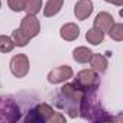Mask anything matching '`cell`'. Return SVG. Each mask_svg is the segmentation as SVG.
Segmentation results:
<instances>
[{
	"label": "cell",
	"instance_id": "obj_1",
	"mask_svg": "<svg viewBox=\"0 0 123 123\" xmlns=\"http://www.w3.org/2000/svg\"><path fill=\"white\" fill-rule=\"evenodd\" d=\"M84 119L91 120V122H101V120H107V117L101 116L104 114V110L101 107V104L98 103L97 97L94 94H88L86 93L84 97L80 100V113Z\"/></svg>",
	"mask_w": 123,
	"mask_h": 123
},
{
	"label": "cell",
	"instance_id": "obj_2",
	"mask_svg": "<svg viewBox=\"0 0 123 123\" xmlns=\"http://www.w3.org/2000/svg\"><path fill=\"white\" fill-rule=\"evenodd\" d=\"M74 84L84 93L94 91V90H97V87L100 84L98 73H96L94 70H81L74 77Z\"/></svg>",
	"mask_w": 123,
	"mask_h": 123
},
{
	"label": "cell",
	"instance_id": "obj_3",
	"mask_svg": "<svg viewBox=\"0 0 123 123\" xmlns=\"http://www.w3.org/2000/svg\"><path fill=\"white\" fill-rule=\"evenodd\" d=\"M20 119V109L10 97L0 96V122H18Z\"/></svg>",
	"mask_w": 123,
	"mask_h": 123
},
{
	"label": "cell",
	"instance_id": "obj_4",
	"mask_svg": "<svg viewBox=\"0 0 123 123\" xmlns=\"http://www.w3.org/2000/svg\"><path fill=\"white\" fill-rule=\"evenodd\" d=\"M55 110L48 104V103H39L36 104L29 114L25 117V122H31V123H43V122H49L51 117L54 116Z\"/></svg>",
	"mask_w": 123,
	"mask_h": 123
},
{
	"label": "cell",
	"instance_id": "obj_5",
	"mask_svg": "<svg viewBox=\"0 0 123 123\" xmlns=\"http://www.w3.org/2000/svg\"><path fill=\"white\" fill-rule=\"evenodd\" d=\"M31 68L29 64V58L25 54H16L12 59H10V71L16 78H23L28 75Z\"/></svg>",
	"mask_w": 123,
	"mask_h": 123
},
{
	"label": "cell",
	"instance_id": "obj_6",
	"mask_svg": "<svg viewBox=\"0 0 123 123\" xmlns=\"http://www.w3.org/2000/svg\"><path fill=\"white\" fill-rule=\"evenodd\" d=\"M73 77H74V71L70 65H59V67L52 68L48 73V83L55 86V84L65 83Z\"/></svg>",
	"mask_w": 123,
	"mask_h": 123
},
{
	"label": "cell",
	"instance_id": "obj_7",
	"mask_svg": "<svg viewBox=\"0 0 123 123\" xmlns=\"http://www.w3.org/2000/svg\"><path fill=\"white\" fill-rule=\"evenodd\" d=\"M20 29L32 39L35 38L39 32H41V23H39V19L35 16V15H28L22 19L20 22Z\"/></svg>",
	"mask_w": 123,
	"mask_h": 123
},
{
	"label": "cell",
	"instance_id": "obj_8",
	"mask_svg": "<svg viewBox=\"0 0 123 123\" xmlns=\"http://www.w3.org/2000/svg\"><path fill=\"white\" fill-rule=\"evenodd\" d=\"M94 10V5L91 0H78L74 6V15L78 20H86L91 16Z\"/></svg>",
	"mask_w": 123,
	"mask_h": 123
},
{
	"label": "cell",
	"instance_id": "obj_9",
	"mask_svg": "<svg viewBox=\"0 0 123 123\" xmlns=\"http://www.w3.org/2000/svg\"><path fill=\"white\" fill-rule=\"evenodd\" d=\"M113 23H114V19L109 12H100L93 22V28L101 31V32H109V29L113 26Z\"/></svg>",
	"mask_w": 123,
	"mask_h": 123
},
{
	"label": "cell",
	"instance_id": "obj_10",
	"mask_svg": "<svg viewBox=\"0 0 123 123\" xmlns=\"http://www.w3.org/2000/svg\"><path fill=\"white\" fill-rule=\"evenodd\" d=\"M59 36L62 38L64 41H68V42L75 41V39L80 36V28H78L75 23L68 22V23H65V25L61 26V29H59Z\"/></svg>",
	"mask_w": 123,
	"mask_h": 123
},
{
	"label": "cell",
	"instance_id": "obj_11",
	"mask_svg": "<svg viewBox=\"0 0 123 123\" xmlns=\"http://www.w3.org/2000/svg\"><path fill=\"white\" fill-rule=\"evenodd\" d=\"M88 62L91 65V70H94L96 73H106L107 65H109L107 58L101 54H93Z\"/></svg>",
	"mask_w": 123,
	"mask_h": 123
},
{
	"label": "cell",
	"instance_id": "obj_12",
	"mask_svg": "<svg viewBox=\"0 0 123 123\" xmlns=\"http://www.w3.org/2000/svg\"><path fill=\"white\" fill-rule=\"evenodd\" d=\"M64 6V0H48L43 7V16L45 18H52L59 13V10Z\"/></svg>",
	"mask_w": 123,
	"mask_h": 123
},
{
	"label": "cell",
	"instance_id": "obj_13",
	"mask_svg": "<svg viewBox=\"0 0 123 123\" xmlns=\"http://www.w3.org/2000/svg\"><path fill=\"white\" fill-rule=\"evenodd\" d=\"M91 55H93V52L87 46H77L73 51L74 61H77V62H80V64H87L90 61V58H91Z\"/></svg>",
	"mask_w": 123,
	"mask_h": 123
},
{
	"label": "cell",
	"instance_id": "obj_14",
	"mask_svg": "<svg viewBox=\"0 0 123 123\" xmlns=\"http://www.w3.org/2000/svg\"><path fill=\"white\" fill-rule=\"evenodd\" d=\"M86 39H87V42L91 43V45H100V43L104 41V32H101V31H98V29H96V28H91V29L87 31Z\"/></svg>",
	"mask_w": 123,
	"mask_h": 123
},
{
	"label": "cell",
	"instance_id": "obj_15",
	"mask_svg": "<svg viewBox=\"0 0 123 123\" xmlns=\"http://www.w3.org/2000/svg\"><path fill=\"white\" fill-rule=\"evenodd\" d=\"M12 39H13V42H15L16 46H26L29 43V41H31V38L20 28H18V29H15L12 32Z\"/></svg>",
	"mask_w": 123,
	"mask_h": 123
},
{
	"label": "cell",
	"instance_id": "obj_16",
	"mask_svg": "<svg viewBox=\"0 0 123 123\" xmlns=\"http://www.w3.org/2000/svg\"><path fill=\"white\" fill-rule=\"evenodd\" d=\"M28 15H38L42 10V0H25V9Z\"/></svg>",
	"mask_w": 123,
	"mask_h": 123
},
{
	"label": "cell",
	"instance_id": "obj_17",
	"mask_svg": "<svg viewBox=\"0 0 123 123\" xmlns=\"http://www.w3.org/2000/svg\"><path fill=\"white\" fill-rule=\"evenodd\" d=\"M15 42L12 39V36H7V35H0V52L3 54H7V52H12L15 49Z\"/></svg>",
	"mask_w": 123,
	"mask_h": 123
},
{
	"label": "cell",
	"instance_id": "obj_18",
	"mask_svg": "<svg viewBox=\"0 0 123 123\" xmlns=\"http://www.w3.org/2000/svg\"><path fill=\"white\" fill-rule=\"evenodd\" d=\"M109 35L116 42L123 41V23H113V26L109 29Z\"/></svg>",
	"mask_w": 123,
	"mask_h": 123
},
{
	"label": "cell",
	"instance_id": "obj_19",
	"mask_svg": "<svg viewBox=\"0 0 123 123\" xmlns=\"http://www.w3.org/2000/svg\"><path fill=\"white\" fill-rule=\"evenodd\" d=\"M7 6L12 12H22L25 9V0H7Z\"/></svg>",
	"mask_w": 123,
	"mask_h": 123
},
{
	"label": "cell",
	"instance_id": "obj_20",
	"mask_svg": "<svg viewBox=\"0 0 123 123\" xmlns=\"http://www.w3.org/2000/svg\"><path fill=\"white\" fill-rule=\"evenodd\" d=\"M51 123H55V122H65V116L64 114H61V113H54V116L51 117V120H49Z\"/></svg>",
	"mask_w": 123,
	"mask_h": 123
},
{
	"label": "cell",
	"instance_id": "obj_21",
	"mask_svg": "<svg viewBox=\"0 0 123 123\" xmlns=\"http://www.w3.org/2000/svg\"><path fill=\"white\" fill-rule=\"evenodd\" d=\"M106 3H111V5H116V6H123V0H104Z\"/></svg>",
	"mask_w": 123,
	"mask_h": 123
},
{
	"label": "cell",
	"instance_id": "obj_22",
	"mask_svg": "<svg viewBox=\"0 0 123 123\" xmlns=\"http://www.w3.org/2000/svg\"><path fill=\"white\" fill-rule=\"evenodd\" d=\"M0 7H2V0H0Z\"/></svg>",
	"mask_w": 123,
	"mask_h": 123
}]
</instances>
